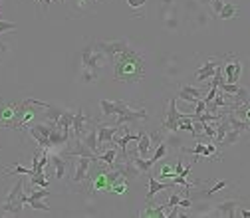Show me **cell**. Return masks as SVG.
Instances as JSON below:
<instances>
[{
  "label": "cell",
  "instance_id": "1",
  "mask_svg": "<svg viewBox=\"0 0 250 218\" xmlns=\"http://www.w3.org/2000/svg\"><path fill=\"white\" fill-rule=\"evenodd\" d=\"M113 79L123 83H139L147 76V56L135 46H127L113 59Z\"/></svg>",
  "mask_w": 250,
  "mask_h": 218
},
{
  "label": "cell",
  "instance_id": "2",
  "mask_svg": "<svg viewBox=\"0 0 250 218\" xmlns=\"http://www.w3.org/2000/svg\"><path fill=\"white\" fill-rule=\"evenodd\" d=\"M115 115H117V121H115V125H117V127H121V125H135V123L145 121V119L149 117L147 111H145L143 107L135 109V107H131L127 101H123V99L117 101Z\"/></svg>",
  "mask_w": 250,
  "mask_h": 218
},
{
  "label": "cell",
  "instance_id": "3",
  "mask_svg": "<svg viewBox=\"0 0 250 218\" xmlns=\"http://www.w3.org/2000/svg\"><path fill=\"white\" fill-rule=\"evenodd\" d=\"M22 189H24V180L18 178L16 184L8 191V195L0 200V210L6 212V214H14V216L22 214V206H24V200H22L24 191Z\"/></svg>",
  "mask_w": 250,
  "mask_h": 218
},
{
  "label": "cell",
  "instance_id": "4",
  "mask_svg": "<svg viewBox=\"0 0 250 218\" xmlns=\"http://www.w3.org/2000/svg\"><path fill=\"white\" fill-rule=\"evenodd\" d=\"M107 64V58L98 50L96 42H89L87 46L82 48V68L85 70H93V72H98Z\"/></svg>",
  "mask_w": 250,
  "mask_h": 218
},
{
  "label": "cell",
  "instance_id": "5",
  "mask_svg": "<svg viewBox=\"0 0 250 218\" xmlns=\"http://www.w3.org/2000/svg\"><path fill=\"white\" fill-rule=\"evenodd\" d=\"M221 70H223V79H225L227 83H240L244 64H242L240 56L229 54V56H223Z\"/></svg>",
  "mask_w": 250,
  "mask_h": 218
},
{
  "label": "cell",
  "instance_id": "6",
  "mask_svg": "<svg viewBox=\"0 0 250 218\" xmlns=\"http://www.w3.org/2000/svg\"><path fill=\"white\" fill-rule=\"evenodd\" d=\"M183 115V111L177 109V96L169 99L163 123H161V131L163 133H171V131H179V117Z\"/></svg>",
  "mask_w": 250,
  "mask_h": 218
},
{
  "label": "cell",
  "instance_id": "7",
  "mask_svg": "<svg viewBox=\"0 0 250 218\" xmlns=\"http://www.w3.org/2000/svg\"><path fill=\"white\" fill-rule=\"evenodd\" d=\"M129 44H131V42H129L127 38H121V40H100V42H96L98 50H100L109 61H111L117 54H121Z\"/></svg>",
  "mask_w": 250,
  "mask_h": 218
},
{
  "label": "cell",
  "instance_id": "8",
  "mask_svg": "<svg viewBox=\"0 0 250 218\" xmlns=\"http://www.w3.org/2000/svg\"><path fill=\"white\" fill-rule=\"evenodd\" d=\"M223 64V58H205V61H203V66L199 68V72H197V78H195V81L197 83H208L210 85V79L214 78V72H216V68Z\"/></svg>",
  "mask_w": 250,
  "mask_h": 218
},
{
  "label": "cell",
  "instance_id": "9",
  "mask_svg": "<svg viewBox=\"0 0 250 218\" xmlns=\"http://www.w3.org/2000/svg\"><path fill=\"white\" fill-rule=\"evenodd\" d=\"M93 127V119L83 111V109H78L74 113V123H72V137L74 139H82L87 129Z\"/></svg>",
  "mask_w": 250,
  "mask_h": 218
},
{
  "label": "cell",
  "instance_id": "10",
  "mask_svg": "<svg viewBox=\"0 0 250 218\" xmlns=\"http://www.w3.org/2000/svg\"><path fill=\"white\" fill-rule=\"evenodd\" d=\"M238 204H240V198H227L223 202H216L210 206L208 210V216H227V218H234L236 216V210H238Z\"/></svg>",
  "mask_w": 250,
  "mask_h": 218
},
{
  "label": "cell",
  "instance_id": "11",
  "mask_svg": "<svg viewBox=\"0 0 250 218\" xmlns=\"http://www.w3.org/2000/svg\"><path fill=\"white\" fill-rule=\"evenodd\" d=\"M74 159H76V163H74V177H72V182L80 186V184H85L93 161H91L89 157H74Z\"/></svg>",
  "mask_w": 250,
  "mask_h": 218
},
{
  "label": "cell",
  "instance_id": "12",
  "mask_svg": "<svg viewBox=\"0 0 250 218\" xmlns=\"http://www.w3.org/2000/svg\"><path fill=\"white\" fill-rule=\"evenodd\" d=\"M205 96H207V93L203 89H199L197 85H183L179 89V93H177V99H183L187 103L197 105V101L199 99H205Z\"/></svg>",
  "mask_w": 250,
  "mask_h": 218
},
{
  "label": "cell",
  "instance_id": "13",
  "mask_svg": "<svg viewBox=\"0 0 250 218\" xmlns=\"http://www.w3.org/2000/svg\"><path fill=\"white\" fill-rule=\"evenodd\" d=\"M98 143H100V149H107L111 143H113V137L117 133V125H104V123H98Z\"/></svg>",
  "mask_w": 250,
  "mask_h": 218
},
{
  "label": "cell",
  "instance_id": "14",
  "mask_svg": "<svg viewBox=\"0 0 250 218\" xmlns=\"http://www.w3.org/2000/svg\"><path fill=\"white\" fill-rule=\"evenodd\" d=\"M163 14V24L167 30H173V32H179L181 28V16H179V10L175 6H169V8H163L161 10Z\"/></svg>",
  "mask_w": 250,
  "mask_h": 218
},
{
  "label": "cell",
  "instance_id": "15",
  "mask_svg": "<svg viewBox=\"0 0 250 218\" xmlns=\"http://www.w3.org/2000/svg\"><path fill=\"white\" fill-rule=\"evenodd\" d=\"M50 163L54 165V171H56V178L62 180L66 177V169H68V163H66V157L58 151H52L50 153Z\"/></svg>",
  "mask_w": 250,
  "mask_h": 218
},
{
  "label": "cell",
  "instance_id": "16",
  "mask_svg": "<svg viewBox=\"0 0 250 218\" xmlns=\"http://www.w3.org/2000/svg\"><path fill=\"white\" fill-rule=\"evenodd\" d=\"M169 189H173V182H161L157 177H153V175L149 173V193H147V200H151L157 193L169 191Z\"/></svg>",
  "mask_w": 250,
  "mask_h": 218
},
{
  "label": "cell",
  "instance_id": "17",
  "mask_svg": "<svg viewBox=\"0 0 250 218\" xmlns=\"http://www.w3.org/2000/svg\"><path fill=\"white\" fill-rule=\"evenodd\" d=\"M167 204H151V200H147V206L143 210H139V216H159V218H167L169 210Z\"/></svg>",
  "mask_w": 250,
  "mask_h": 218
},
{
  "label": "cell",
  "instance_id": "18",
  "mask_svg": "<svg viewBox=\"0 0 250 218\" xmlns=\"http://www.w3.org/2000/svg\"><path fill=\"white\" fill-rule=\"evenodd\" d=\"M149 149H151V139H149V133L145 129H141L137 133V155L143 159L149 157Z\"/></svg>",
  "mask_w": 250,
  "mask_h": 218
},
{
  "label": "cell",
  "instance_id": "19",
  "mask_svg": "<svg viewBox=\"0 0 250 218\" xmlns=\"http://www.w3.org/2000/svg\"><path fill=\"white\" fill-rule=\"evenodd\" d=\"M240 135H242L240 131H236V129H229V131H227V135L223 137V141H221V143H218V145H216V149H218V151H221V153H223L225 149H229V147L236 145V143L240 141Z\"/></svg>",
  "mask_w": 250,
  "mask_h": 218
},
{
  "label": "cell",
  "instance_id": "20",
  "mask_svg": "<svg viewBox=\"0 0 250 218\" xmlns=\"http://www.w3.org/2000/svg\"><path fill=\"white\" fill-rule=\"evenodd\" d=\"M82 141L96 153V155H100V143H98V127H89L87 129V133L82 137Z\"/></svg>",
  "mask_w": 250,
  "mask_h": 218
},
{
  "label": "cell",
  "instance_id": "21",
  "mask_svg": "<svg viewBox=\"0 0 250 218\" xmlns=\"http://www.w3.org/2000/svg\"><path fill=\"white\" fill-rule=\"evenodd\" d=\"M165 143H167V149H169V151H183V149H185L183 137L179 135V131L165 133Z\"/></svg>",
  "mask_w": 250,
  "mask_h": 218
},
{
  "label": "cell",
  "instance_id": "22",
  "mask_svg": "<svg viewBox=\"0 0 250 218\" xmlns=\"http://www.w3.org/2000/svg\"><path fill=\"white\" fill-rule=\"evenodd\" d=\"M62 113H64V109H62V107H58V105H54V103H48L46 109H44V117L48 119L46 123H50V125H56L58 119L62 117Z\"/></svg>",
  "mask_w": 250,
  "mask_h": 218
},
{
  "label": "cell",
  "instance_id": "23",
  "mask_svg": "<svg viewBox=\"0 0 250 218\" xmlns=\"http://www.w3.org/2000/svg\"><path fill=\"white\" fill-rule=\"evenodd\" d=\"M131 161H133L135 167L141 171V175H149L151 169H153V165H157V163L153 161V157H151V159H143V157H139V155H133Z\"/></svg>",
  "mask_w": 250,
  "mask_h": 218
},
{
  "label": "cell",
  "instance_id": "24",
  "mask_svg": "<svg viewBox=\"0 0 250 218\" xmlns=\"http://www.w3.org/2000/svg\"><path fill=\"white\" fill-rule=\"evenodd\" d=\"M238 16H240V6L232 4V2H225L221 14H218L221 20H230V18H238Z\"/></svg>",
  "mask_w": 250,
  "mask_h": 218
},
{
  "label": "cell",
  "instance_id": "25",
  "mask_svg": "<svg viewBox=\"0 0 250 218\" xmlns=\"http://www.w3.org/2000/svg\"><path fill=\"white\" fill-rule=\"evenodd\" d=\"M28 133H30V137H32V139H34V141H36V143H38L42 149H48V151H52V143H50V137H46L44 133H40V131H38L34 125L28 129Z\"/></svg>",
  "mask_w": 250,
  "mask_h": 218
},
{
  "label": "cell",
  "instance_id": "26",
  "mask_svg": "<svg viewBox=\"0 0 250 218\" xmlns=\"http://www.w3.org/2000/svg\"><path fill=\"white\" fill-rule=\"evenodd\" d=\"M72 123H74V111L64 109V113H62V117H60L58 123H56V127L64 129V131H72Z\"/></svg>",
  "mask_w": 250,
  "mask_h": 218
},
{
  "label": "cell",
  "instance_id": "27",
  "mask_svg": "<svg viewBox=\"0 0 250 218\" xmlns=\"http://www.w3.org/2000/svg\"><path fill=\"white\" fill-rule=\"evenodd\" d=\"M115 107H117V101H109V99H102L100 101V109H102V115L104 117L115 115Z\"/></svg>",
  "mask_w": 250,
  "mask_h": 218
},
{
  "label": "cell",
  "instance_id": "28",
  "mask_svg": "<svg viewBox=\"0 0 250 218\" xmlns=\"http://www.w3.org/2000/svg\"><path fill=\"white\" fill-rule=\"evenodd\" d=\"M149 133V139H151V145H155V149H157L163 141H165V133L161 129H153V131H147Z\"/></svg>",
  "mask_w": 250,
  "mask_h": 218
},
{
  "label": "cell",
  "instance_id": "29",
  "mask_svg": "<svg viewBox=\"0 0 250 218\" xmlns=\"http://www.w3.org/2000/svg\"><path fill=\"white\" fill-rule=\"evenodd\" d=\"M82 83H96L98 81V78H100V74L98 72H93V70H85V68H82Z\"/></svg>",
  "mask_w": 250,
  "mask_h": 218
},
{
  "label": "cell",
  "instance_id": "30",
  "mask_svg": "<svg viewBox=\"0 0 250 218\" xmlns=\"http://www.w3.org/2000/svg\"><path fill=\"white\" fill-rule=\"evenodd\" d=\"M4 175H6V177H8V175H30V177H32L34 171H32V169H24L20 163H16L12 169H4Z\"/></svg>",
  "mask_w": 250,
  "mask_h": 218
},
{
  "label": "cell",
  "instance_id": "31",
  "mask_svg": "<svg viewBox=\"0 0 250 218\" xmlns=\"http://www.w3.org/2000/svg\"><path fill=\"white\" fill-rule=\"evenodd\" d=\"M127 189H129V180H119V182H115V184L111 186V193H115V195H125V193H127Z\"/></svg>",
  "mask_w": 250,
  "mask_h": 218
},
{
  "label": "cell",
  "instance_id": "32",
  "mask_svg": "<svg viewBox=\"0 0 250 218\" xmlns=\"http://www.w3.org/2000/svg\"><path fill=\"white\" fill-rule=\"evenodd\" d=\"M167 153H169V149H167V143L163 141V143H161V145H159L157 149H155V155H153V161H155V163H159V161H161V159L165 157V155H167Z\"/></svg>",
  "mask_w": 250,
  "mask_h": 218
},
{
  "label": "cell",
  "instance_id": "33",
  "mask_svg": "<svg viewBox=\"0 0 250 218\" xmlns=\"http://www.w3.org/2000/svg\"><path fill=\"white\" fill-rule=\"evenodd\" d=\"M223 4H225L223 0H212V2L208 4V6H210V10H212V12H210V16L218 18V14H221V10H223Z\"/></svg>",
  "mask_w": 250,
  "mask_h": 218
},
{
  "label": "cell",
  "instance_id": "34",
  "mask_svg": "<svg viewBox=\"0 0 250 218\" xmlns=\"http://www.w3.org/2000/svg\"><path fill=\"white\" fill-rule=\"evenodd\" d=\"M18 26L14 22H6V20H0V34H4V32H12V30H16Z\"/></svg>",
  "mask_w": 250,
  "mask_h": 218
},
{
  "label": "cell",
  "instance_id": "35",
  "mask_svg": "<svg viewBox=\"0 0 250 218\" xmlns=\"http://www.w3.org/2000/svg\"><path fill=\"white\" fill-rule=\"evenodd\" d=\"M26 204H30L32 208H36V210H46V212H50V210H52V208H50L46 202H42V200H28Z\"/></svg>",
  "mask_w": 250,
  "mask_h": 218
},
{
  "label": "cell",
  "instance_id": "36",
  "mask_svg": "<svg viewBox=\"0 0 250 218\" xmlns=\"http://www.w3.org/2000/svg\"><path fill=\"white\" fill-rule=\"evenodd\" d=\"M145 4H147V0H127V6L133 10H143Z\"/></svg>",
  "mask_w": 250,
  "mask_h": 218
},
{
  "label": "cell",
  "instance_id": "37",
  "mask_svg": "<svg viewBox=\"0 0 250 218\" xmlns=\"http://www.w3.org/2000/svg\"><path fill=\"white\" fill-rule=\"evenodd\" d=\"M8 52H10V44H6V42L0 40V61H2V58H4Z\"/></svg>",
  "mask_w": 250,
  "mask_h": 218
},
{
  "label": "cell",
  "instance_id": "38",
  "mask_svg": "<svg viewBox=\"0 0 250 218\" xmlns=\"http://www.w3.org/2000/svg\"><path fill=\"white\" fill-rule=\"evenodd\" d=\"M179 202H181V195L173 193V195H171V198H169V202H167V206H169V208H173V206H177Z\"/></svg>",
  "mask_w": 250,
  "mask_h": 218
},
{
  "label": "cell",
  "instance_id": "39",
  "mask_svg": "<svg viewBox=\"0 0 250 218\" xmlns=\"http://www.w3.org/2000/svg\"><path fill=\"white\" fill-rule=\"evenodd\" d=\"M183 169H185V167H183V161L179 159V161H177V165H175V169H173V173H175V175H181V173H183Z\"/></svg>",
  "mask_w": 250,
  "mask_h": 218
},
{
  "label": "cell",
  "instance_id": "40",
  "mask_svg": "<svg viewBox=\"0 0 250 218\" xmlns=\"http://www.w3.org/2000/svg\"><path fill=\"white\" fill-rule=\"evenodd\" d=\"M163 8H169V6H175V0H161Z\"/></svg>",
  "mask_w": 250,
  "mask_h": 218
},
{
  "label": "cell",
  "instance_id": "41",
  "mask_svg": "<svg viewBox=\"0 0 250 218\" xmlns=\"http://www.w3.org/2000/svg\"><path fill=\"white\" fill-rule=\"evenodd\" d=\"M36 2H44V0H36Z\"/></svg>",
  "mask_w": 250,
  "mask_h": 218
},
{
  "label": "cell",
  "instance_id": "42",
  "mask_svg": "<svg viewBox=\"0 0 250 218\" xmlns=\"http://www.w3.org/2000/svg\"><path fill=\"white\" fill-rule=\"evenodd\" d=\"M0 111H2V107H0Z\"/></svg>",
  "mask_w": 250,
  "mask_h": 218
}]
</instances>
